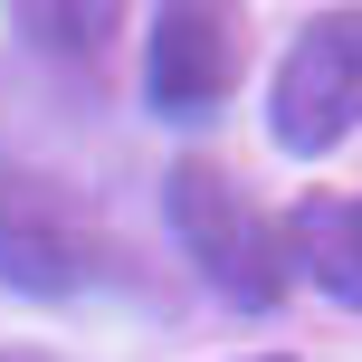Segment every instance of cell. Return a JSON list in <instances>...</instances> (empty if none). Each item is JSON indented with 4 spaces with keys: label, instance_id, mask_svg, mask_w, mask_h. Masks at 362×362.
Returning <instances> with one entry per match:
<instances>
[{
    "label": "cell",
    "instance_id": "obj_1",
    "mask_svg": "<svg viewBox=\"0 0 362 362\" xmlns=\"http://www.w3.org/2000/svg\"><path fill=\"white\" fill-rule=\"evenodd\" d=\"M172 238L191 248V267L210 276V296H229L238 315H267L286 296V229L257 210L219 163H172Z\"/></svg>",
    "mask_w": 362,
    "mask_h": 362
},
{
    "label": "cell",
    "instance_id": "obj_2",
    "mask_svg": "<svg viewBox=\"0 0 362 362\" xmlns=\"http://www.w3.org/2000/svg\"><path fill=\"white\" fill-rule=\"evenodd\" d=\"M267 134L296 163H325L334 144L362 134V10L305 19V38L286 48V67L267 86Z\"/></svg>",
    "mask_w": 362,
    "mask_h": 362
},
{
    "label": "cell",
    "instance_id": "obj_3",
    "mask_svg": "<svg viewBox=\"0 0 362 362\" xmlns=\"http://www.w3.org/2000/svg\"><path fill=\"white\" fill-rule=\"evenodd\" d=\"M238 67H248V19L238 0H163L144 38V105L163 124H200L229 105Z\"/></svg>",
    "mask_w": 362,
    "mask_h": 362
},
{
    "label": "cell",
    "instance_id": "obj_4",
    "mask_svg": "<svg viewBox=\"0 0 362 362\" xmlns=\"http://www.w3.org/2000/svg\"><path fill=\"white\" fill-rule=\"evenodd\" d=\"M0 267H10L19 296H76L86 267H95V238H86V219H76L57 191L0 181Z\"/></svg>",
    "mask_w": 362,
    "mask_h": 362
},
{
    "label": "cell",
    "instance_id": "obj_5",
    "mask_svg": "<svg viewBox=\"0 0 362 362\" xmlns=\"http://www.w3.org/2000/svg\"><path fill=\"white\" fill-rule=\"evenodd\" d=\"M286 257L334 296V305L362 315V191L353 200H305V210L286 219Z\"/></svg>",
    "mask_w": 362,
    "mask_h": 362
},
{
    "label": "cell",
    "instance_id": "obj_6",
    "mask_svg": "<svg viewBox=\"0 0 362 362\" xmlns=\"http://www.w3.org/2000/svg\"><path fill=\"white\" fill-rule=\"evenodd\" d=\"M19 38L48 57H76V67H95V57L124 38V0H10Z\"/></svg>",
    "mask_w": 362,
    "mask_h": 362
},
{
    "label": "cell",
    "instance_id": "obj_7",
    "mask_svg": "<svg viewBox=\"0 0 362 362\" xmlns=\"http://www.w3.org/2000/svg\"><path fill=\"white\" fill-rule=\"evenodd\" d=\"M0 362H48V353H0Z\"/></svg>",
    "mask_w": 362,
    "mask_h": 362
}]
</instances>
